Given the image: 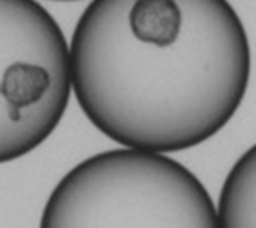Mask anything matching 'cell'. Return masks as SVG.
Here are the masks:
<instances>
[{"label": "cell", "instance_id": "cell-1", "mask_svg": "<svg viewBox=\"0 0 256 228\" xmlns=\"http://www.w3.org/2000/svg\"><path fill=\"white\" fill-rule=\"evenodd\" d=\"M70 64L72 92L102 134L170 154L214 138L236 116L252 54L228 0H92Z\"/></svg>", "mask_w": 256, "mask_h": 228}, {"label": "cell", "instance_id": "cell-2", "mask_svg": "<svg viewBox=\"0 0 256 228\" xmlns=\"http://www.w3.org/2000/svg\"><path fill=\"white\" fill-rule=\"evenodd\" d=\"M42 226H192L218 224L204 184L166 152L124 146L74 166L46 200Z\"/></svg>", "mask_w": 256, "mask_h": 228}, {"label": "cell", "instance_id": "cell-3", "mask_svg": "<svg viewBox=\"0 0 256 228\" xmlns=\"http://www.w3.org/2000/svg\"><path fill=\"white\" fill-rule=\"evenodd\" d=\"M72 94L70 44L38 0H0V164L44 144Z\"/></svg>", "mask_w": 256, "mask_h": 228}, {"label": "cell", "instance_id": "cell-4", "mask_svg": "<svg viewBox=\"0 0 256 228\" xmlns=\"http://www.w3.org/2000/svg\"><path fill=\"white\" fill-rule=\"evenodd\" d=\"M218 224L256 228V144L230 168L218 198Z\"/></svg>", "mask_w": 256, "mask_h": 228}, {"label": "cell", "instance_id": "cell-5", "mask_svg": "<svg viewBox=\"0 0 256 228\" xmlns=\"http://www.w3.org/2000/svg\"><path fill=\"white\" fill-rule=\"evenodd\" d=\"M64 2H68V0H64Z\"/></svg>", "mask_w": 256, "mask_h": 228}]
</instances>
